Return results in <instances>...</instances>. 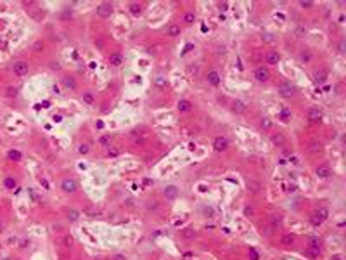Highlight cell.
I'll use <instances>...</instances> for the list:
<instances>
[{
  "label": "cell",
  "instance_id": "23",
  "mask_svg": "<svg viewBox=\"0 0 346 260\" xmlns=\"http://www.w3.org/2000/svg\"><path fill=\"white\" fill-rule=\"evenodd\" d=\"M194 21H196V14H194V12H187V14L184 16V23H185V24H194Z\"/></svg>",
  "mask_w": 346,
  "mask_h": 260
},
{
  "label": "cell",
  "instance_id": "21",
  "mask_svg": "<svg viewBox=\"0 0 346 260\" xmlns=\"http://www.w3.org/2000/svg\"><path fill=\"white\" fill-rule=\"evenodd\" d=\"M66 213H68V218L71 220V222H76V220H78V217H80V213H78L76 210H73V208H69Z\"/></svg>",
  "mask_w": 346,
  "mask_h": 260
},
{
  "label": "cell",
  "instance_id": "20",
  "mask_svg": "<svg viewBox=\"0 0 346 260\" xmlns=\"http://www.w3.org/2000/svg\"><path fill=\"white\" fill-rule=\"evenodd\" d=\"M4 96H5V97H16V96H17V89H16V87H7L5 90H4Z\"/></svg>",
  "mask_w": 346,
  "mask_h": 260
},
{
  "label": "cell",
  "instance_id": "17",
  "mask_svg": "<svg viewBox=\"0 0 346 260\" xmlns=\"http://www.w3.org/2000/svg\"><path fill=\"white\" fill-rule=\"evenodd\" d=\"M62 85H64V87H68V89H71V90H75V89H76L75 78H71V77H64V78H62Z\"/></svg>",
  "mask_w": 346,
  "mask_h": 260
},
{
  "label": "cell",
  "instance_id": "1",
  "mask_svg": "<svg viewBox=\"0 0 346 260\" xmlns=\"http://www.w3.org/2000/svg\"><path fill=\"white\" fill-rule=\"evenodd\" d=\"M327 215H329V211L325 210V208H318V210L310 217L311 225H315V227H317V225H320V224H322V222L325 220V218H327Z\"/></svg>",
  "mask_w": 346,
  "mask_h": 260
},
{
  "label": "cell",
  "instance_id": "14",
  "mask_svg": "<svg viewBox=\"0 0 346 260\" xmlns=\"http://www.w3.org/2000/svg\"><path fill=\"white\" fill-rule=\"evenodd\" d=\"M230 109L234 113H244V109H246V104L242 102V101H232V104H230Z\"/></svg>",
  "mask_w": 346,
  "mask_h": 260
},
{
  "label": "cell",
  "instance_id": "7",
  "mask_svg": "<svg viewBox=\"0 0 346 260\" xmlns=\"http://www.w3.org/2000/svg\"><path fill=\"white\" fill-rule=\"evenodd\" d=\"M213 148L216 149V151H225V149L228 148V141L225 139V137L218 135V137L213 141Z\"/></svg>",
  "mask_w": 346,
  "mask_h": 260
},
{
  "label": "cell",
  "instance_id": "19",
  "mask_svg": "<svg viewBox=\"0 0 346 260\" xmlns=\"http://www.w3.org/2000/svg\"><path fill=\"white\" fill-rule=\"evenodd\" d=\"M313 77H315V82H318V83H324L325 80H327V75H325V71H322V70L315 71V75H313Z\"/></svg>",
  "mask_w": 346,
  "mask_h": 260
},
{
  "label": "cell",
  "instance_id": "22",
  "mask_svg": "<svg viewBox=\"0 0 346 260\" xmlns=\"http://www.w3.org/2000/svg\"><path fill=\"white\" fill-rule=\"evenodd\" d=\"M7 156H9L11 160H14V161H19L21 160V153L19 151H16V149H11V151L7 153Z\"/></svg>",
  "mask_w": 346,
  "mask_h": 260
},
{
  "label": "cell",
  "instance_id": "39",
  "mask_svg": "<svg viewBox=\"0 0 346 260\" xmlns=\"http://www.w3.org/2000/svg\"><path fill=\"white\" fill-rule=\"evenodd\" d=\"M249 253H251V258L253 260H258V253H256L255 250H249Z\"/></svg>",
  "mask_w": 346,
  "mask_h": 260
},
{
  "label": "cell",
  "instance_id": "4",
  "mask_svg": "<svg viewBox=\"0 0 346 260\" xmlns=\"http://www.w3.org/2000/svg\"><path fill=\"white\" fill-rule=\"evenodd\" d=\"M61 189L69 194V193H75V191L78 189V184H76L75 179H64L61 182Z\"/></svg>",
  "mask_w": 346,
  "mask_h": 260
},
{
  "label": "cell",
  "instance_id": "30",
  "mask_svg": "<svg viewBox=\"0 0 346 260\" xmlns=\"http://www.w3.org/2000/svg\"><path fill=\"white\" fill-rule=\"evenodd\" d=\"M4 184H5V187H9V189H14V187H16V180H14L12 177H7Z\"/></svg>",
  "mask_w": 346,
  "mask_h": 260
},
{
  "label": "cell",
  "instance_id": "31",
  "mask_svg": "<svg viewBox=\"0 0 346 260\" xmlns=\"http://www.w3.org/2000/svg\"><path fill=\"white\" fill-rule=\"evenodd\" d=\"M280 224H282L280 217H279V215H273V217H272V227H279Z\"/></svg>",
  "mask_w": 346,
  "mask_h": 260
},
{
  "label": "cell",
  "instance_id": "28",
  "mask_svg": "<svg viewBox=\"0 0 346 260\" xmlns=\"http://www.w3.org/2000/svg\"><path fill=\"white\" fill-rule=\"evenodd\" d=\"M282 243H284V245H287V246H291L292 243H294V238H292L291 234H284V236H282Z\"/></svg>",
  "mask_w": 346,
  "mask_h": 260
},
{
  "label": "cell",
  "instance_id": "27",
  "mask_svg": "<svg viewBox=\"0 0 346 260\" xmlns=\"http://www.w3.org/2000/svg\"><path fill=\"white\" fill-rule=\"evenodd\" d=\"M99 144H100V146H109L111 144V135H100Z\"/></svg>",
  "mask_w": 346,
  "mask_h": 260
},
{
  "label": "cell",
  "instance_id": "9",
  "mask_svg": "<svg viewBox=\"0 0 346 260\" xmlns=\"http://www.w3.org/2000/svg\"><path fill=\"white\" fill-rule=\"evenodd\" d=\"M308 120H310L311 123H318V121L322 120V111H320L318 108H311L310 111H308Z\"/></svg>",
  "mask_w": 346,
  "mask_h": 260
},
{
  "label": "cell",
  "instance_id": "11",
  "mask_svg": "<svg viewBox=\"0 0 346 260\" xmlns=\"http://www.w3.org/2000/svg\"><path fill=\"white\" fill-rule=\"evenodd\" d=\"M163 194H165L166 199H175V198L178 196V189H177L175 186H166L165 191H163Z\"/></svg>",
  "mask_w": 346,
  "mask_h": 260
},
{
  "label": "cell",
  "instance_id": "34",
  "mask_svg": "<svg viewBox=\"0 0 346 260\" xmlns=\"http://www.w3.org/2000/svg\"><path fill=\"white\" fill-rule=\"evenodd\" d=\"M301 7L303 9H311L313 7V2H310V0H303V2H301Z\"/></svg>",
  "mask_w": 346,
  "mask_h": 260
},
{
  "label": "cell",
  "instance_id": "18",
  "mask_svg": "<svg viewBox=\"0 0 346 260\" xmlns=\"http://www.w3.org/2000/svg\"><path fill=\"white\" fill-rule=\"evenodd\" d=\"M128 11H130L131 16H140V14H142V7H140L138 4H135V2L128 5Z\"/></svg>",
  "mask_w": 346,
  "mask_h": 260
},
{
  "label": "cell",
  "instance_id": "35",
  "mask_svg": "<svg viewBox=\"0 0 346 260\" xmlns=\"http://www.w3.org/2000/svg\"><path fill=\"white\" fill-rule=\"evenodd\" d=\"M156 85L158 87H166V80L165 78H156Z\"/></svg>",
  "mask_w": 346,
  "mask_h": 260
},
{
  "label": "cell",
  "instance_id": "5",
  "mask_svg": "<svg viewBox=\"0 0 346 260\" xmlns=\"http://www.w3.org/2000/svg\"><path fill=\"white\" fill-rule=\"evenodd\" d=\"M255 78L260 82V83H265V82H268V78H270V71L267 70V68H256V71H255Z\"/></svg>",
  "mask_w": 346,
  "mask_h": 260
},
{
  "label": "cell",
  "instance_id": "2",
  "mask_svg": "<svg viewBox=\"0 0 346 260\" xmlns=\"http://www.w3.org/2000/svg\"><path fill=\"white\" fill-rule=\"evenodd\" d=\"M279 94H280L282 97L289 99V97H292V96L296 94V89H294V87H292L291 83L284 82V83H280V85H279Z\"/></svg>",
  "mask_w": 346,
  "mask_h": 260
},
{
  "label": "cell",
  "instance_id": "40",
  "mask_svg": "<svg viewBox=\"0 0 346 260\" xmlns=\"http://www.w3.org/2000/svg\"><path fill=\"white\" fill-rule=\"evenodd\" d=\"M35 49H36V50H42V49H43V43H42V42H36V43H35Z\"/></svg>",
  "mask_w": 346,
  "mask_h": 260
},
{
  "label": "cell",
  "instance_id": "12",
  "mask_svg": "<svg viewBox=\"0 0 346 260\" xmlns=\"http://www.w3.org/2000/svg\"><path fill=\"white\" fill-rule=\"evenodd\" d=\"M317 177H318V179H329V177H331V168H329V167H325V165L318 167V168H317Z\"/></svg>",
  "mask_w": 346,
  "mask_h": 260
},
{
  "label": "cell",
  "instance_id": "10",
  "mask_svg": "<svg viewBox=\"0 0 346 260\" xmlns=\"http://www.w3.org/2000/svg\"><path fill=\"white\" fill-rule=\"evenodd\" d=\"M109 64L114 66V68H119V66L123 64V56H121L119 52H113L109 56Z\"/></svg>",
  "mask_w": 346,
  "mask_h": 260
},
{
  "label": "cell",
  "instance_id": "38",
  "mask_svg": "<svg viewBox=\"0 0 346 260\" xmlns=\"http://www.w3.org/2000/svg\"><path fill=\"white\" fill-rule=\"evenodd\" d=\"M280 114H282V118H289V116H291V113H289V109H287V108H284Z\"/></svg>",
  "mask_w": 346,
  "mask_h": 260
},
{
  "label": "cell",
  "instance_id": "32",
  "mask_svg": "<svg viewBox=\"0 0 346 260\" xmlns=\"http://www.w3.org/2000/svg\"><path fill=\"white\" fill-rule=\"evenodd\" d=\"M310 151H313V153L320 151V142H311V144H310Z\"/></svg>",
  "mask_w": 346,
  "mask_h": 260
},
{
  "label": "cell",
  "instance_id": "25",
  "mask_svg": "<svg viewBox=\"0 0 346 260\" xmlns=\"http://www.w3.org/2000/svg\"><path fill=\"white\" fill-rule=\"evenodd\" d=\"M168 33H170V36L180 35V26H177V24H171V26L168 28Z\"/></svg>",
  "mask_w": 346,
  "mask_h": 260
},
{
  "label": "cell",
  "instance_id": "33",
  "mask_svg": "<svg viewBox=\"0 0 346 260\" xmlns=\"http://www.w3.org/2000/svg\"><path fill=\"white\" fill-rule=\"evenodd\" d=\"M261 127H263V128H270V127H272V121H270V118H263V120H261Z\"/></svg>",
  "mask_w": 346,
  "mask_h": 260
},
{
  "label": "cell",
  "instance_id": "6",
  "mask_svg": "<svg viewBox=\"0 0 346 260\" xmlns=\"http://www.w3.org/2000/svg\"><path fill=\"white\" fill-rule=\"evenodd\" d=\"M97 14L100 16V17H109V16L113 14V5L107 4V2L100 4V5L97 7Z\"/></svg>",
  "mask_w": 346,
  "mask_h": 260
},
{
  "label": "cell",
  "instance_id": "29",
  "mask_svg": "<svg viewBox=\"0 0 346 260\" xmlns=\"http://www.w3.org/2000/svg\"><path fill=\"white\" fill-rule=\"evenodd\" d=\"M82 97H83V102H87V104H94V96H92L90 92H85Z\"/></svg>",
  "mask_w": 346,
  "mask_h": 260
},
{
  "label": "cell",
  "instance_id": "37",
  "mask_svg": "<svg viewBox=\"0 0 346 260\" xmlns=\"http://www.w3.org/2000/svg\"><path fill=\"white\" fill-rule=\"evenodd\" d=\"M64 245L71 246V245H73V238H71V236H66V238H64Z\"/></svg>",
  "mask_w": 346,
  "mask_h": 260
},
{
  "label": "cell",
  "instance_id": "42",
  "mask_svg": "<svg viewBox=\"0 0 346 260\" xmlns=\"http://www.w3.org/2000/svg\"><path fill=\"white\" fill-rule=\"evenodd\" d=\"M154 208H158V203H151V205H149V210H154Z\"/></svg>",
  "mask_w": 346,
  "mask_h": 260
},
{
  "label": "cell",
  "instance_id": "44",
  "mask_svg": "<svg viewBox=\"0 0 346 260\" xmlns=\"http://www.w3.org/2000/svg\"><path fill=\"white\" fill-rule=\"evenodd\" d=\"M116 260H125V258L121 257V255H118V257H116Z\"/></svg>",
  "mask_w": 346,
  "mask_h": 260
},
{
  "label": "cell",
  "instance_id": "16",
  "mask_svg": "<svg viewBox=\"0 0 346 260\" xmlns=\"http://www.w3.org/2000/svg\"><path fill=\"white\" fill-rule=\"evenodd\" d=\"M177 108H178V111H190L192 102H190V101H187V99H180L178 104H177Z\"/></svg>",
  "mask_w": 346,
  "mask_h": 260
},
{
  "label": "cell",
  "instance_id": "26",
  "mask_svg": "<svg viewBox=\"0 0 346 260\" xmlns=\"http://www.w3.org/2000/svg\"><path fill=\"white\" fill-rule=\"evenodd\" d=\"M272 142H273V144H277V146H282V144H284V135L282 134L273 135V137H272Z\"/></svg>",
  "mask_w": 346,
  "mask_h": 260
},
{
  "label": "cell",
  "instance_id": "8",
  "mask_svg": "<svg viewBox=\"0 0 346 260\" xmlns=\"http://www.w3.org/2000/svg\"><path fill=\"white\" fill-rule=\"evenodd\" d=\"M206 80H208V83H209V85L218 87V85H220L221 77H220V73H218V71H209V73H208V77H206Z\"/></svg>",
  "mask_w": 346,
  "mask_h": 260
},
{
  "label": "cell",
  "instance_id": "3",
  "mask_svg": "<svg viewBox=\"0 0 346 260\" xmlns=\"http://www.w3.org/2000/svg\"><path fill=\"white\" fill-rule=\"evenodd\" d=\"M12 70H14V73H16L17 77H24V75L28 73V70H29V66H28L26 61L19 59V61H16V63L12 64Z\"/></svg>",
  "mask_w": 346,
  "mask_h": 260
},
{
  "label": "cell",
  "instance_id": "24",
  "mask_svg": "<svg viewBox=\"0 0 346 260\" xmlns=\"http://www.w3.org/2000/svg\"><path fill=\"white\" fill-rule=\"evenodd\" d=\"M78 153H80V155H88V153H90V146L87 144V142L80 144V146H78Z\"/></svg>",
  "mask_w": 346,
  "mask_h": 260
},
{
  "label": "cell",
  "instance_id": "43",
  "mask_svg": "<svg viewBox=\"0 0 346 260\" xmlns=\"http://www.w3.org/2000/svg\"><path fill=\"white\" fill-rule=\"evenodd\" d=\"M28 245H29V241H23V243H21V248H26Z\"/></svg>",
  "mask_w": 346,
  "mask_h": 260
},
{
  "label": "cell",
  "instance_id": "45",
  "mask_svg": "<svg viewBox=\"0 0 346 260\" xmlns=\"http://www.w3.org/2000/svg\"><path fill=\"white\" fill-rule=\"evenodd\" d=\"M339 258H341V257H339V255H336V257H334L332 260H339Z\"/></svg>",
  "mask_w": 346,
  "mask_h": 260
},
{
  "label": "cell",
  "instance_id": "41",
  "mask_svg": "<svg viewBox=\"0 0 346 260\" xmlns=\"http://www.w3.org/2000/svg\"><path fill=\"white\" fill-rule=\"evenodd\" d=\"M192 47H194V45H190V43H189V45H185V49H184V52H182V54H187V52L192 49Z\"/></svg>",
  "mask_w": 346,
  "mask_h": 260
},
{
  "label": "cell",
  "instance_id": "36",
  "mask_svg": "<svg viewBox=\"0 0 346 260\" xmlns=\"http://www.w3.org/2000/svg\"><path fill=\"white\" fill-rule=\"evenodd\" d=\"M301 61H310V54L306 52V50H303L301 52Z\"/></svg>",
  "mask_w": 346,
  "mask_h": 260
},
{
  "label": "cell",
  "instance_id": "15",
  "mask_svg": "<svg viewBox=\"0 0 346 260\" xmlns=\"http://www.w3.org/2000/svg\"><path fill=\"white\" fill-rule=\"evenodd\" d=\"M304 252H306V255L311 257V258H318V257H320V246H308Z\"/></svg>",
  "mask_w": 346,
  "mask_h": 260
},
{
  "label": "cell",
  "instance_id": "13",
  "mask_svg": "<svg viewBox=\"0 0 346 260\" xmlns=\"http://www.w3.org/2000/svg\"><path fill=\"white\" fill-rule=\"evenodd\" d=\"M265 61H267L268 64H277L279 61H280V56H279L277 52H273V50H272V52H267V56H265Z\"/></svg>",
  "mask_w": 346,
  "mask_h": 260
}]
</instances>
